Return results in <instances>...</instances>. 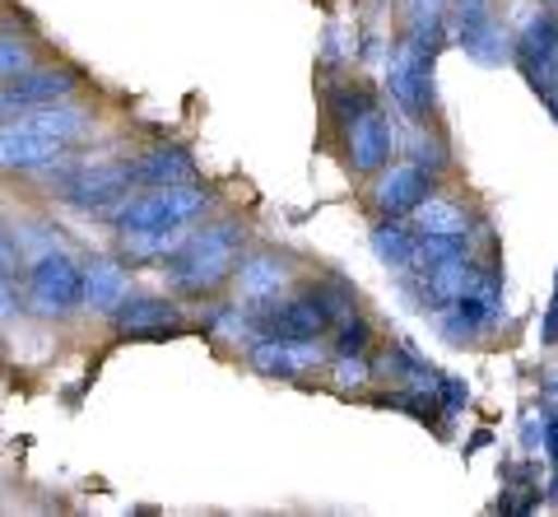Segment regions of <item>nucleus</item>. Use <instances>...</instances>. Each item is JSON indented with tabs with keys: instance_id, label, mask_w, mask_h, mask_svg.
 I'll return each mask as SVG.
<instances>
[{
	"instance_id": "1",
	"label": "nucleus",
	"mask_w": 558,
	"mask_h": 517,
	"mask_svg": "<svg viewBox=\"0 0 558 517\" xmlns=\"http://www.w3.org/2000/svg\"><path fill=\"white\" fill-rule=\"evenodd\" d=\"M84 131H89V112L65 98L10 117L0 122V172H43L61 164Z\"/></svg>"
},
{
	"instance_id": "2",
	"label": "nucleus",
	"mask_w": 558,
	"mask_h": 517,
	"mask_svg": "<svg viewBox=\"0 0 558 517\" xmlns=\"http://www.w3.org/2000/svg\"><path fill=\"white\" fill-rule=\"evenodd\" d=\"M242 243H247V224L242 219H215L201 233H191L168 256V280L182 294H209L238 270Z\"/></svg>"
},
{
	"instance_id": "3",
	"label": "nucleus",
	"mask_w": 558,
	"mask_h": 517,
	"mask_svg": "<svg viewBox=\"0 0 558 517\" xmlns=\"http://www.w3.org/2000/svg\"><path fill=\"white\" fill-rule=\"evenodd\" d=\"M209 192L201 182H172V187H149L135 201L117 211V233H126L131 243H172V233L191 224L205 211Z\"/></svg>"
},
{
	"instance_id": "4",
	"label": "nucleus",
	"mask_w": 558,
	"mask_h": 517,
	"mask_svg": "<svg viewBox=\"0 0 558 517\" xmlns=\"http://www.w3.org/2000/svg\"><path fill=\"white\" fill-rule=\"evenodd\" d=\"M256 336H293V340H322L340 322V303L330 289H299L293 299H266L252 303Z\"/></svg>"
},
{
	"instance_id": "5",
	"label": "nucleus",
	"mask_w": 558,
	"mask_h": 517,
	"mask_svg": "<svg viewBox=\"0 0 558 517\" xmlns=\"http://www.w3.org/2000/svg\"><path fill=\"white\" fill-rule=\"evenodd\" d=\"M28 313L38 317H70L84 308V262H75L65 248H47L28 266Z\"/></svg>"
},
{
	"instance_id": "6",
	"label": "nucleus",
	"mask_w": 558,
	"mask_h": 517,
	"mask_svg": "<svg viewBox=\"0 0 558 517\" xmlns=\"http://www.w3.org/2000/svg\"><path fill=\"white\" fill-rule=\"evenodd\" d=\"M135 187L131 164H61V182L57 196L75 211H112V205L126 201V192Z\"/></svg>"
},
{
	"instance_id": "7",
	"label": "nucleus",
	"mask_w": 558,
	"mask_h": 517,
	"mask_svg": "<svg viewBox=\"0 0 558 517\" xmlns=\"http://www.w3.org/2000/svg\"><path fill=\"white\" fill-rule=\"evenodd\" d=\"M247 359L252 369H260L266 377H307L322 369V345L317 340H293V336H256L247 345Z\"/></svg>"
},
{
	"instance_id": "8",
	"label": "nucleus",
	"mask_w": 558,
	"mask_h": 517,
	"mask_svg": "<svg viewBox=\"0 0 558 517\" xmlns=\"http://www.w3.org/2000/svg\"><path fill=\"white\" fill-rule=\"evenodd\" d=\"M391 149H396V135L377 103L344 127V154H349V168L354 172H381L391 164Z\"/></svg>"
},
{
	"instance_id": "9",
	"label": "nucleus",
	"mask_w": 558,
	"mask_h": 517,
	"mask_svg": "<svg viewBox=\"0 0 558 517\" xmlns=\"http://www.w3.org/2000/svg\"><path fill=\"white\" fill-rule=\"evenodd\" d=\"M428 196H433L428 168H418V164H396V168H381V172H377L373 201H377V211H381V215L410 219Z\"/></svg>"
},
{
	"instance_id": "10",
	"label": "nucleus",
	"mask_w": 558,
	"mask_h": 517,
	"mask_svg": "<svg viewBox=\"0 0 558 517\" xmlns=\"http://www.w3.org/2000/svg\"><path fill=\"white\" fill-rule=\"evenodd\" d=\"M108 317L117 322L121 336H168L182 326V308L159 294H131V299H121Z\"/></svg>"
},
{
	"instance_id": "11",
	"label": "nucleus",
	"mask_w": 558,
	"mask_h": 517,
	"mask_svg": "<svg viewBox=\"0 0 558 517\" xmlns=\"http://www.w3.org/2000/svg\"><path fill=\"white\" fill-rule=\"evenodd\" d=\"M554 57H558V24L549 14H535V20L512 38V61L526 71V80H535Z\"/></svg>"
},
{
	"instance_id": "12",
	"label": "nucleus",
	"mask_w": 558,
	"mask_h": 517,
	"mask_svg": "<svg viewBox=\"0 0 558 517\" xmlns=\"http://www.w3.org/2000/svg\"><path fill=\"white\" fill-rule=\"evenodd\" d=\"M457 43L470 61H480V65H502V61H512V38H508V28H502L494 14L488 20H475V24H465L457 28Z\"/></svg>"
},
{
	"instance_id": "13",
	"label": "nucleus",
	"mask_w": 558,
	"mask_h": 517,
	"mask_svg": "<svg viewBox=\"0 0 558 517\" xmlns=\"http://www.w3.org/2000/svg\"><path fill=\"white\" fill-rule=\"evenodd\" d=\"M121 299H126V270L108 262V256L84 262V308L89 313H112Z\"/></svg>"
},
{
	"instance_id": "14",
	"label": "nucleus",
	"mask_w": 558,
	"mask_h": 517,
	"mask_svg": "<svg viewBox=\"0 0 558 517\" xmlns=\"http://www.w3.org/2000/svg\"><path fill=\"white\" fill-rule=\"evenodd\" d=\"M238 285H242V294H247V303H266L289 285V266L279 262L275 252H252V256H242Z\"/></svg>"
},
{
	"instance_id": "15",
	"label": "nucleus",
	"mask_w": 558,
	"mask_h": 517,
	"mask_svg": "<svg viewBox=\"0 0 558 517\" xmlns=\"http://www.w3.org/2000/svg\"><path fill=\"white\" fill-rule=\"evenodd\" d=\"M131 178L145 187H172V182H196V164L186 149H149L131 164Z\"/></svg>"
},
{
	"instance_id": "16",
	"label": "nucleus",
	"mask_w": 558,
	"mask_h": 517,
	"mask_svg": "<svg viewBox=\"0 0 558 517\" xmlns=\"http://www.w3.org/2000/svg\"><path fill=\"white\" fill-rule=\"evenodd\" d=\"M373 252H377L381 266H391V270H414V224L387 215V219H381L377 229H373Z\"/></svg>"
},
{
	"instance_id": "17",
	"label": "nucleus",
	"mask_w": 558,
	"mask_h": 517,
	"mask_svg": "<svg viewBox=\"0 0 558 517\" xmlns=\"http://www.w3.org/2000/svg\"><path fill=\"white\" fill-rule=\"evenodd\" d=\"M410 219H414V229H418V233H433V238H470V215L461 211L457 201L428 196Z\"/></svg>"
},
{
	"instance_id": "18",
	"label": "nucleus",
	"mask_w": 558,
	"mask_h": 517,
	"mask_svg": "<svg viewBox=\"0 0 558 517\" xmlns=\"http://www.w3.org/2000/svg\"><path fill=\"white\" fill-rule=\"evenodd\" d=\"M368 108H373V94L363 89V84H336V89H330V122L336 127H349Z\"/></svg>"
},
{
	"instance_id": "19",
	"label": "nucleus",
	"mask_w": 558,
	"mask_h": 517,
	"mask_svg": "<svg viewBox=\"0 0 558 517\" xmlns=\"http://www.w3.org/2000/svg\"><path fill=\"white\" fill-rule=\"evenodd\" d=\"M368 345H373V326H368V317L344 313V317L336 322V354H368Z\"/></svg>"
},
{
	"instance_id": "20",
	"label": "nucleus",
	"mask_w": 558,
	"mask_h": 517,
	"mask_svg": "<svg viewBox=\"0 0 558 517\" xmlns=\"http://www.w3.org/2000/svg\"><path fill=\"white\" fill-rule=\"evenodd\" d=\"M28 65H33L28 43H20V38H0V80L20 75V71H28Z\"/></svg>"
},
{
	"instance_id": "21",
	"label": "nucleus",
	"mask_w": 558,
	"mask_h": 517,
	"mask_svg": "<svg viewBox=\"0 0 558 517\" xmlns=\"http://www.w3.org/2000/svg\"><path fill=\"white\" fill-rule=\"evenodd\" d=\"M336 383L340 387H363L368 383V364H363V354H336Z\"/></svg>"
},
{
	"instance_id": "22",
	"label": "nucleus",
	"mask_w": 558,
	"mask_h": 517,
	"mask_svg": "<svg viewBox=\"0 0 558 517\" xmlns=\"http://www.w3.org/2000/svg\"><path fill=\"white\" fill-rule=\"evenodd\" d=\"M531 89H535L539 98H545V103H549V112L558 117V57H554V61L545 65V71H539V75L531 80Z\"/></svg>"
},
{
	"instance_id": "23",
	"label": "nucleus",
	"mask_w": 558,
	"mask_h": 517,
	"mask_svg": "<svg viewBox=\"0 0 558 517\" xmlns=\"http://www.w3.org/2000/svg\"><path fill=\"white\" fill-rule=\"evenodd\" d=\"M451 0H405V14L410 24H424V20H447Z\"/></svg>"
},
{
	"instance_id": "24",
	"label": "nucleus",
	"mask_w": 558,
	"mask_h": 517,
	"mask_svg": "<svg viewBox=\"0 0 558 517\" xmlns=\"http://www.w3.org/2000/svg\"><path fill=\"white\" fill-rule=\"evenodd\" d=\"M20 270V243L10 238V229L0 224V275H14Z\"/></svg>"
},
{
	"instance_id": "25",
	"label": "nucleus",
	"mask_w": 558,
	"mask_h": 517,
	"mask_svg": "<svg viewBox=\"0 0 558 517\" xmlns=\"http://www.w3.org/2000/svg\"><path fill=\"white\" fill-rule=\"evenodd\" d=\"M20 313H24V303H20V294H14L10 275H0V317H20Z\"/></svg>"
},
{
	"instance_id": "26",
	"label": "nucleus",
	"mask_w": 558,
	"mask_h": 517,
	"mask_svg": "<svg viewBox=\"0 0 558 517\" xmlns=\"http://www.w3.org/2000/svg\"><path fill=\"white\" fill-rule=\"evenodd\" d=\"M539 336H545V345L558 340V275H554V299H549V313H545V326H539Z\"/></svg>"
},
{
	"instance_id": "27",
	"label": "nucleus",
	"mask_w": 558,
	"mask_h": 517,
	"mask_svg": "<svg viewBox=\"0 0 558 517\" xmlns=\"http://www.w3.org/2000/svg\"><path fill=\"white\" fill-rule=\"evenodd\" d=\"M545 453H549V457L558 461V416H554V420L545 424Z\"/></svg>"
},
{
	"instance_id": "28",
	"label": "nucleus",
	"mask_w": 558,
	"mask_h": 517,
	"mask_svg": "<svg viewBox=\"0 0 558 517\" xmlns=\"http://www.w3.org/2000/svg\"><path fill=\"white\" fill-rule=\"evenodd\" d=\"M554 498H558V476H554Z\"/></svg>"
},
{
	"instance_id": "29",
	"label": "nucleus",
	"mask_w": 558,
	"mask_h": 517,
	"mask_svg": "<svg viewBox=\"0 0 558 517\" xmlns=\"http://www.w3.org/2000/svg\"><path fill=\"white\" fill-rule=\"evenodd\" d=\"M554 392H558V377H554Z\"/></svg>"
}]
</instances>
